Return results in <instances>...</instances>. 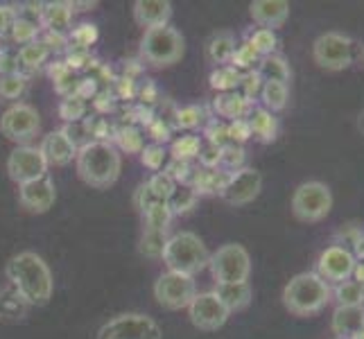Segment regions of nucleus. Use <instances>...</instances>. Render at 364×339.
Masks as SVG:
<instances>
[{
	"label": "nucleus",
	"instance_id": "1",
	"mask_svg": "<svg viewBox=\"0 0 364 339\" xmlns=\"http://www.w3.org/2000/svg\"><path fill=\"white\" fill-rule=\"evenodd\" d=\"M5 274L9 285L32 306H46L53 298L55 281L53 271L46 265V260L34 251H23L14 258H9Z\"/></svg>",
	"mask_w": 364,
	"mask_h": 339
},
{
	"label": "nucleus",
	"instance_id": "2",
	"mask_svg": "<svg viewBox=\"0 0 364 339\" xmlns=\"http://www.w3.org/2000/svg\"><path fill=\"white\" fill-rule=\"evenodd\" d=\"M120 170L122 158L118 149L107 141H91L77 149V174L86 185L105 190L118 181Z\"/></svg>",
	"mask_w": 364,
	"mask_h": 339
},
{
	"label": "nucleus",
	"instance_id": "3",
	"mask_svg": "<svg viewBox=\"0 0 364 339\" xmlns=\"http://www.w3.org/2000/svg\"><path fill=\"white\" fill-rule=\"evenodd\" d=\"M331 298H333L331 285L317 271L296 274L283 290V303L294 317L317 315V312H321L328 306Z\"/></svg>",
	"mask_w": 364,
	"mask_h": 339
},
{
	"label": "nucleus",
	"instance_id": "4",
	"mask_svg": "<svg viewBox=\"0 0 364 339\" xmlns=\"http://www.w3.org/2000/svg\"><path fill=\"white\" fill-rule=\"evenodd\" d=\"M163 262L168 265V271H177L186 276H195L208 267L210 254L204 240L197 233L181 231L168 237L166 249H163Z\"/></svg>",
	"mask_w": 364,
	"mask_h": 339
},
{
	"label": "nucleus",
	"instance_id": "5",
	"mask_svg": "<svg viewBox=\"0 0 364 339\" xmlns=\"http://www.w3.org/2000/svg\"><path fill=\"white\" fill-rule=\"evenodd\" d=\"M186 53V41L181 32H177L170 25H163V28H152L145 30V36L141 41V55L147 64L166 68L181 61Z\"/></svg>",
	"mask_w": 364,
	"mask_h": 339
},
{
	"label": "nucleus",
	"instance_id": "6",
	"mask_svg": "<svg viewBox=\"0 0 364 339\" xmlns=\"http://www.w3.org/2000/svg\"><path fill=\"white\" fill-rule=\"evenodd\" d=\"M333 210V193L321 181L301 183L292 195V212L299 222L315 224L328 217Z\"/></svg>",
	"mask_w": 364,
	"mask_h": 339
},
{
	"label": "nucleus",
	"instance_id": "7",
	"mask_svg": "<svg viewBox=\"0 0 364 339\" xmlns=\"http://www.w3.org/2000/svg\"><path fill=\"white\" fill-rule=\"evenodd\" d=\"M312 59L323 70H346L355 59V41L342 32H326L312 43Z\"/></svg>",
	"mask_w": 364,
	"mask_h": 339
},
{
	"label": "nucleus",
	"instance_id": "8",
	"mask_svg": "<svg viewBox=\"0 0 364 339\" xmlns=\"http://www.w3.org/2000/svg\"><path fill=\"white\" fill-rule=\"evenodd\" d=\"M210 274L218 285L245 283L251 274V258L242 244H224L210 256Z\"/></svg>",
	"mask_w": 364,
	"mask_h": 339
},
{
	"label": "nucleus",
	"instance_id": "9",
	"mask_svg": "<svg viewBox=\"0 0 364 339\" xmlns=\"http://www.w3.org/2000/svg\"><path fill=\"white\" fill-rule=\"evenodd\" d=\"M161 337L163 333L159 328V323L152 317L138 315V312L120 315L107 321L97 330V339H161Z\"/></svg>",
	"mask_w": 364,
	"mask_h": 339
},
{
	"label": "nucleus",
	"instance_id": "10",
	"mask_svg": "<svg viewBox=\"0 0 364 339\" xmlns=\"http://www.w3.org/2000/svg\"><path fill=\"white\" fill-rule=\"evenodd\" d=\"M197 294V285L193 276L177 274V271H166L159 276L154 283V296L159 306L166 310H181L191 306V301Z\"/></svg>",
	"mask_w": 364,
	"mask_h": 339
},
{
	"label": "nucleus",
	"instance_id": "11",
	"mask_svg": "<svg viewBox=\"0 0 364 339\" xmlns=\"http://www.w3.org/2000/svg\"><path fill=\"white\" fill-rule=\"evenodd\" d=\"M41 129V120L39 113H36L34 107L18 102L14 107H9L3 118H0V131L3 136H7L9 141L14 143H28L32 138L39 134Z\"/></svg>",
	"mask_w": 364,
	"mask_h": 339
},
{
	"label": "nucleus",
	"instance_id": "12",
	"mask_svg": "<svg viewBox=\"0 0 364 339\" xmlns=\"http://www.w3.org/2000/svg\"><path fill=\"white\" fill-rule=\"evenodd\" d=\"M7 172L9 177L14 179L18 185L36 181L48 174V163L41 154L39 147H30V145H21L7 158Z\"/></svg>",
	"mask_w": 364,
	"mask_h": 339
},
{
	"label": "nucleus",
	"instance_id": "13",
	"mask_svg": "<svg viewBox=\"0 0 364 339\" xmlns=\"http://www.w3.org/2000/svg\"><path fill=\"white\" fill-rule=\"evenodd\" d=\"M188 315L195 328L199 330H218L227 323L231 312L222 306V301L218 298L215 292H202L195 294V298L188 306Z\"/></svg>",
	"mask_w": 364,
	"mask_h": 339
},
{
	"label": "nucleus",
	"instance_id": "14",
	"mask_svg": "<svg viewBox=\"0 0 364 339\" xmlns=\"http://www.w3.org/2000/svg\"><path fill=\"white\" fill-rule=\"evenodd\" d=\"M262 190V174L254 168H242L229 174L227 183L222 188V199L231 206L251 204Z\"/></svg>",
	"mask_w": 364,
	"mask_h": 339
},
{
	"label": "nucleus",
	"instance_id": "15",
	"mask_svg": "<svg viewBox=\"0 0 364 339\" xmlns=\"http://www.w3.org/2000/svg\"><path fill=\"white\" fill-rule=\"evenodd\" d=\"M355 265H358V260H355V256L350 254L346 247L333 244V247H328L319 256L317 274L321 276L326 283H342V281L353 279Z\"/></svg>",
	"mask_w": 364,
	"mask_h": 339
},
{
	"label": "nucleus",
	"instance_id": "16",
	"mask_svg": "<svg viewBox=\"0 0 364 339\" xmlns=\"http://www.w3.org/2000/svg\"><path fill=\"white\" fill-rule=\"evenodd\" d=\"M18 197H21V204L28 210H32V212H48L50 208L55 206L57 190H55L53 179H50L48 174H46V177L36 179V181L21 183Z\"/></svg>",
	"mask_w": 364,
	"mask_h": 339
},
{
	"label": "nucleus",
	"instance_id": "17",
	"mask_svg": "<svg viewBox=\"0 0 364 339\" xmlns=\"http://www.w3.org/2000/svg\"><path fill=\"white\" fill-rule=\"evenodd\" d=\"M39 149L48 166H68L73 158H77V145L70 141L64 129L50 131Z\"/></svg>",
	"mask_w": 364,
	"mask_h": 339
},
{
	"label": "nucleus",
	"instance_id": "18",
	"mask_svg": "<svg viewBox=\"0 0 364 339\" xmlns=\"http://www.w3.org/2000/svg\"><path fill=\"white\" fill-rule=\"evenodd\" d=\"M251 18L265 30H276L290 16V3L285 0H254L249 7Z\"/></svg>",
	"mask_w": 364,
	"mask_h": 339
},
{
	"label": "nucleus",
	"instance_id": "19",
	"mask_svg": "<svg viewBox=\"0 0 364 339\" xmlns=\"http://www.w3.org/2000/svg\"><path fill=\"white\" fill-rule=\"evenodd\" d=\"M134 18L138 25L152 30L163 28L172 18V5L168 0H136L134 3Z\"/></svg>",
	"mask_w": 364,
	"mask_h": 339
},
{
	"label": "nucleus",
	"instance_id": "20",
	"mask_svg": "<svg viewBox=\"0 0 364 339\" xmlns=\"http://www.w3.org/2000/svg\"><path fill=\"white\" fill-rule=\"evenodd\" d=\"M247 127H249V134L256 138L260 143H272L276 141V136H279V120H276L274 113H269L267 109H251L247 113Z\"/></svg>",
	"mask_w": 364,
	"mask_h": 339
},
{
	"label": "nucleus",
	"instance_id": "21",
	"mask_svg": "<svg viewBox=\"0 0 364 339\" xmlns=\"http://www.w3.org/2000/svg\"><path fill=\"white\" fill-rule=\"evenodd\" d=\"M364 325V306H337L331 328L337 337H353Z\"/></svg>",
	"mask_w": 364,
	"mask_h": 339
},
{
	"label": "nucleus",
	"instance_id": "22",
	"mask_svg": "<svg viewBox=\"0 0 364 339\" xmlns=\"http://www.w3.org/2000/svg\"><path fill=\"white\" fill-rule=\"evenodd\" d=\"M213 292L218 294V298L222 301V306L227 308L229 312L245 310L251 303V296H254L249 281H245V283H224V285H218Z\"/></svg>",
	"mask_w": 364,
	"mask_h": 339
},
{
	"label": "nucleus",
	"instance_id": "23",
	"mask_svg": "<svg viewBox=\"0 0 364 339\" xmlns=\"http://www.w3.org/2000/svg\"><path fill=\"white\" fill-rule=\"evenodd\" d=\"M73 7L70 3H48L41 11V23L48 28V32L64 36L70 30Z\"/></svg>",
	"mask_w": 364,
	"mask_h": 339
},
{
	"label": "nucleus",
	"instance_id": "24",
	"mask_svg": "<svg viewBox=\"0 0 364 339\" xmlns=\"http://www.w3.org/2000/svg\"><path fill=\"white\" fill-rule=\"evenodd\" d=\"M235 36L231 32H218L210 36V41L206 43V59L213 66H227L233 53H235Z\"/></svg>",
	"mask_w": 364,
	"mask_h": 339
},
{
	"label": "nucleus",
	"instance_id": "25",
	"mask_svg": "<svg viewBox=\"0 0 364 339\" xmlns=\"http://www.w3.org/2000/svg\"><path fill=\"white\" fill-rule=\"evenodd\" d=\"M256 75L262 80V84L267 82H279V84H287L292 80V70L290 64L285 61V57L281 55H269V57H262L258 61V68Z\"/></svg>",
	"mask_w": 364,
	"mask_h": 339
},
{
	"label": "nucleus",
	"instance_id": "26",
	"mask_svg": "<svg viewBox=\"0 0 364 339\" xmlns=\"http://www.w3.org/2000/svg\"><path fill=\"white\" fill-rule=\"evenodd\" d=\"M215 111L220 113L222 118H229V120H245L247 113L251 111L249 107V99H245L237 91H231V93H220L215 97V102H213Z\"/></svg>",
	"mask_w": 364,
	"mask_h": 339
},
{
	"label": "nucleus",
	"instance_id": "27",
	"mask_svg": "<svg viewBox=\"0 0 364 339\" xmlns=\"http://www.w3.org/2000/svg\"><path fill=\"white\" fill-rule=\"evenodd\" d=\"M28 310L30 303L11 285L0 290V317L3 319H23L28 315Z\"/></svg>",
	"mask_w": 364,
	"mask_h": 339
},
{
	"label": "nucleus",
	"instance_id": "28",
	"mask_svg": "<svg viewBox=\"0 0 364 339\" xmlns=\"http://www.w3.org/2000/svg\"><path fill=\"white\" fill-rule=\"evenodd\" d=\"M260 99H262V104H265L262 109H267L269 113L283 111L287 107V99H290V89H287V84L267 82V84H262Z\"/></svg>",
	"mask_w": 364,
	"mask_h": 339
},
{
	"label": "nucleus",
	"instance_id": "29",
	"mask_svg": "<svg viewBox=\"0 0 364 339\" xmlns=\"http://www.w3.org/2000/svg\"><path fill=\"white\" fill-rule=\"evenodd\" d=\"M210 86L220 93H231V91H237V86H240V80H242V72L235 70L233 66H220L210 72Z\"/></svg>",
	"mask_w": 364,
	"mask_h": 339
},
{
	"label": "nucleus",
	"instance_id": "30",
	"mask_svg": "<svg viewBox=\"0 0 364 339\" xmlns=\"http://www.w3.org/2000/svg\"><path fill=\"white\" fill-rule=\"evenodd\" d=\"M197 190L193 185H188V183H179V185H174V190L168 199V208L172 215H177V212H188L195 204H197Z\"/></svg>",
	"mask_w": 364,
	"mask_h": 339
},
{
	"label": "nucleus",
	"instance_id": "31",
	"mask_svg": "<svg viewBox=\"0 0 364 339\" xmlns=\"http://www.w3.org/2000/svg\"><path fill=\"white\" fill-rule=\"evenodd\" d=\"M337 306H364V287L355 281H342L331 290Z\"/></svg>",
	"mask_w": 364,
	"mask_h": 339
},
{
	"label": "nucleus",
	"instance_id": "32",
	"mask_svg": "<svg viewBox=\"0 0 364 339\" xmlns=\"http://www.w3.org/2000/svg\"><path fill=\"white\" fill-rule=\"evenodd\" d=\"M18 61L23 66H28V68H39L43 61L50 57V48L43 43V41H32L28 45H23L18 50Z\"/></svg>",
	"mask_w": 364,
	"mask_h": 339
},
{
	"label": "nucleus",
	"instance_id": "33",
	"mask_svg": "<svg viewBox=\"0 0 364 339\" xmlns=\"http://www.w3.org/2000/svg\"><path fill=\"white\" fill-rule=\"evenodd\" d=\"M143 215H145V224H147L145 231H166L172 220V212L166 202L152 204L149 208L143 210Z\"/></svg>",
	"mask_w": 364,
	"mask_h": 339
},
{
	"label": "nucleus",
	"instance_id": "34",
	"mask_svg": "<svg viewBox=\"0 0 364 339\" xmlns=\"http://www.w3.org/2000/svg\"><path fill=\"white\" fill-rule=\"evenodd\" d=\"M199 149H202V141L197 136H181L179 141L172 143V158L191 163L199 156Z\"/></svg>",
	"mask_w": 364,
	"mask_h": 339
},
{
	"label": "nucleus",
	"instance_id": "35",
	"mask_svg": "<svg viewBox=\"0 0 364 339\" xmlns=\"http://www.w3.org/2000/svg\"><path fill=\"white\" fill-rule=\"evenodd\" d=\"M174 185H177V183H174L166 172H156L154 177L145 183V190L152 195L154 199H159V202L168 204V199H170V195L174 190Z\"/></svg>",
	"mask_w": 364,
	"mask_h": 339
},
{
	"label": "nucleus",
	"instance_id": "36",
	"mask_svg": "<svg viewBox=\"0 0 364 339\" xmlns=\"http://www.w3.org/2000/svg\"><path fill=\"white\" fill-rule=\"evenodd\" d=\"M249 45L256 50V53L262 57H269L274 55V50L276 45H279V39H276V34L274 30H265V28H258L254 34H251V39H249Z\"/></svg>",
	"mask_w": 364,
	"mask_h": 339
},
{
	"label": "nucleus",
	"instance_id": "37",
	"mask_svg": "<svg viewBox=\"0 0 364 339\" xmlns=\"http://www.w3.org/2000/svg\"><path fill=\"white\" fill-rule=\"evenodd\" d=\"M260 61V55L256 53L254 48L249 45V41L247 43H242V45H237L235 48V53H233V57H231V66L235 68V70H247V72H251V68H254V64H258Z\"/></svg>",
	"mask_w": 364,
	"mask_h": 339
},
{
	"label": "nucleus",
	"instance_id": "38",
	"mask_svg": "<svg viewBox=\"0 0 364 339\" xmlns=\"http://www.w3.org/2000/svg\"><path fill=\"white\" fill-rule=\"evenodd\" d=\"M220 166L227 168L229 174L242 170V166H245V149H242V145H235V143L224 145L222 154H220Z\"/></svg>",
	"mask_w": 364,
	"mask_h": 339
},
{
	"label": "nucleus",
	"instance_id": "39",
	"mask_svg": "<svg viewBox=\"0 0 364 339\" xmlns=\"http://www.w3.org/2000/svg\"><path fill=\"white\" fill-rule=\"evenodd\" d=\"M28 89V80L23 77L18 72H11V75H3L0 77V95L7 97V99H16L25 93Z\"/></svg>",
	"mask_w": 364,
	"mask_h": 339
},
{
	"label": "nucleus",
	"instance_id": "40",
	"mask_svg": "<svg viewBox=\"0 0 364 339\" xmlns=\"http://www.w3.org/2000/svg\"><path fill=\"white\" fill-rule=\"evenodd\" d=\"M166 231H145L143 242H141V251L147 258H159L163 256V249H166Z\"/></svg>",
	"mask_w": 364,
	"mask_h": 339
},
{
	"label": "nucleus",
	"instance_id": "41",
	"mask_svg": "<svg viewBox=\"0 0 364 339\" xmlns=\"http://www.w3.org/2000/svg\"><path fill=\"white\" fill-rule=\"evenodd\" d=\"M9 30H11V36H14V41L25 43V45L36 41V32H39V28H36L34 21L21 18L18 14H16V21H14V25H11Z\"/></svg>",
	"mask_w": 364,
	"mask_h": 339
},
{
	"label": "nucleus",
	"instance_id": "42",
	"mask_svg": "<svg viewBox=\"0 0 364 339\" xmlns=\"http://www.w3.org/2000/svg\"><path fill=\"white\" fill-rule=\"evenodd\" d=\"M143 156V166L145 168H149L152 172H159V170H163V166H166V158H168V152L163 149V145H159V143H152V145H147V147H143V152H141Z\"/></svg>",
	"mask_w": 364,
	"mask_h": 339
},
{
	"label": "nucleus",
	"instance_id": "43",
	"mask_svg": "<svg viewBox=\"0 0 364 339\" xmlns=\"http://www.w3.org/2000/svg\"><path fill=\"white\" fill-rule=\"evenodd\" d=\"M206 118V113L202 107H197V104H191V107H183L177 111V124L181 129H195L199 127V124L204 122Z\"/></svg>",
	"mask_w": 364,
	"mask_h": 339
},
{
	"label": "nucleus",
	"instance_id": "44",
	"mask_svg": "<svg viewBox=\"0 0 364 339\" xmlns=\"http://www.w3.org/2000/svg\"><path fill=\"white\" fill-rule=\"evenodd\" d=\"M84 111H86V104H84V97H80V95H68L64 102H61V109H59L61 118L68 120V122H80Z\"/></svg>",
	"mask_w": 364,
	"mask_h": 339
},
{
	"label": "nucleus",
	"instance_id": "45",
	"mask_svg": "<svg viewBox=\"0 0 364 339\" xmlns=\"http://www.w3.org/2000/svg\"><path fill=\"white\" fill-rule=\"evenodd\" d=\"M260 91H262V80L256 75V70L242 72V80H240V86H237V93H240L245 99H254Z\"/></svg>",
	"mask_w": 364,
	"mask_h": 339
},
{
	"label": "nucleus",
	"instance_id": "46",
	"mask_svg": "<svg viewBox=\"0 0 364 339\" xmlns=\"http://www.w3.org/2000/svg\"><path fill=\"white\" fill-rule=\"evenodd\" d=\"M97 39V30H95V25H89V23H84L80 25V28H75L73 30V41L82 45V48H89L93 45Z\"/></svg>",
	"mask_w": 364,
	"mask_h": 339
},
{
	"label": "nucleus",
	"instance_id": "47",
	"mask_svg": "<svg viewBox=\"0 0 364 339\" xmlns=\"http://www.w3.org/2000/svg\"><path fill=\"white\" fill-rule=\"evenodd\" d=\"M220 154H222V147L213 145V143H202V149H199V163H202L204 168H215L220 163Z\"/></svg>",
	"mask_w": 364,
	"mask_h": 339
},
{
	"label": "nucleus",
	"instance_id": "48",
	"mask_svg": "<svg viewBox=\"0 0 364 339\" xmlns=\"http://www.w3.org/2000/svg\"><path fill=\"white\" fill-rule=\"evenodd\" d=\"M118 141L122 149H127V152H143V138L136 129H122L118 134Z\"/></svg>",
	"mask_w": 364,
	"mask_h": 339
},
{
	"label": "nucleus",
	"instance_id": "49",
	"mask_svg": "<svg viewBox=\"0 0 364 339\" xmlns=\"http://www.w3.org/2000/svg\"><path fill=\"white\" fill-rule=\"evenodd\" d=\"M227 129H229V141L235 143V145H240V143L247 141V138H251L249 127H247V120H235V122H231V127H227Z\"/></svg>",
	"mask_w": 364,
	"mask_h": 339
},
{
	"label": "nucleus",
	"instance_id": "50",
	"mask_svg": "<svg viewBox=\"0 0 364 339\" xmlns=\"http://www.w3.org/2000/svg\"><path fill=\"white\" fill-rule=\"evenodd\" d=\"M14 21H16V11L7 5H0V34L7 32L14 25Z\"/></svg>",
	"mask_w": 364,
	"mask_h": 339
},
{
	"label": "nucleus",
	"instance_id": "51",
	"mask_svg": "<svg viewBox=\"0 0 364 339\" xmlns=\"http://www.w3.org/2000/svg\"><path fill=\"white\" fill-rule=\"evenodd\" d=\"M350 254L355 256V260H358V262H364V233H362V235L358 237V240H355L353 251H350Z\"/></svg>",
	"mask_w": 364,
	"mask_h": 339
},
{
	"label": "nucleus",
	"instance_id": "52",
	"mask_svg": "<svg viewBox=\"0 0 364 339\" xmlns=\"http://www.w3.org/2000/svg\"><path fill=\"white\" fill-rule=\"evenodd\" d=\"M353 281H355L358 285H362V287H364V262H358V265H355Z\"/></svg>",
	"mask_w": 364,
	"mask_h": 339
},
{
	"label": "nucleus",
	"instance_id": "53",
	"mask_svg": "<svg viewBox=\"0 0 364 339\" xmlns=\"http://www.w3.org/2000/svg\"><path fill=\"white\" fill-rule=\"evenodd\" d=\"M358 131L364 136V111H362L360 116H358Z\"/></svg>",
	"mask_w": 364,
	"mask_h": 339
},
{
	"label": "nucleus",
	"instance_id": "54",
	"mask_svg": "<svg viewBox=\"0 0 364 339\" xmlns=\"http://www.w3.org/2000/svg\"><path fill=\"white\" fill-rule=\"evenodd\" d=\"M350 339H364V325H362V328H360L353 337H350Z\"/></svg>",
	"mask_w": 364,
	"mask_h": 339
},
{
	"label": "nucleus",
	"instance_id": "55",
	"mask_svg": "<svg viewBox=\"0 0 364 339\" xmlns=\"http://www.w3.org/2000/svg\"><path fill=\"white\" fill-rule=\"evenodd\" d=\"M0 57H3V50H0Z\"/></svg>",
	"mask_w": 364,
	"mask_h": 339
}]
</instances>
